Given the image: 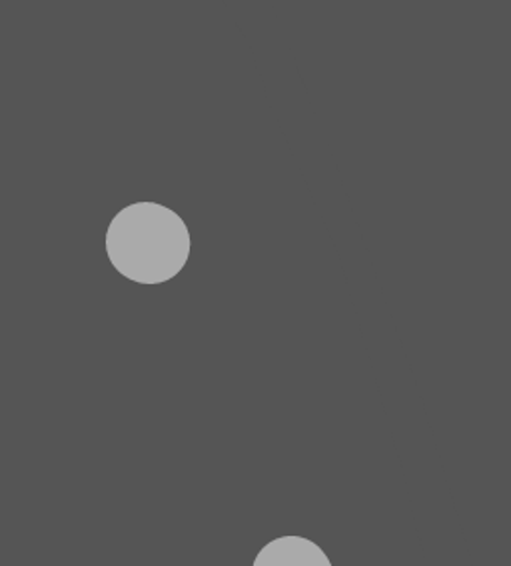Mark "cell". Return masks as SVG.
Segmentation results:
<instances>
[{"label": "cell", "mask_w": 511, "mask_h": 566, "mask_svg": "<svg viewBox=\"0 0 511 566\" xmlns=\"http://www.w3.org/2000/svg\"><path fill=\"white\" fill-rule=\"evenodd\" d=\"M252 566H332V563L310 538L280 536L262 546Z\"/></svg>", "instance_id": "1"}]
</instances>
